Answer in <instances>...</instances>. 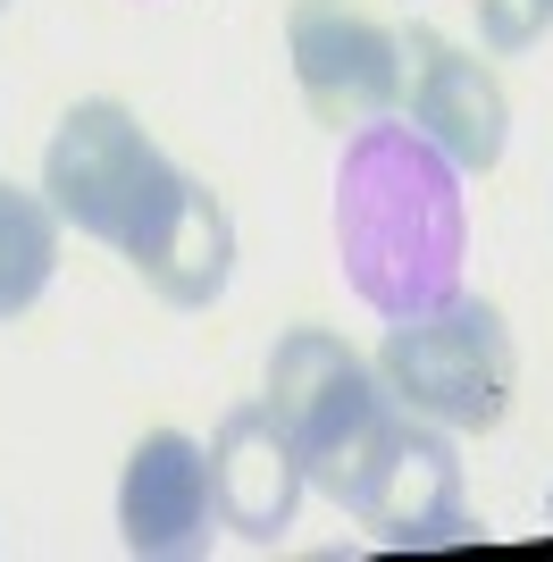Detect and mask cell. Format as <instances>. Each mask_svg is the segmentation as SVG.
<instances>
[{"label":"cell","instance_id":"cell-7","mask_svg":"<svg viewBox=\"0 0 553 562\" xmlns=\"http://www.w3.org/2000/svg\"><path fill=\"white\" fill-rule=\"evenodd\" d=\"M394 117L419 143H437L461 177H486L511 151V101L495 85V68L470 59L437 25H403V110Z\"/></svg>","mask_w":553,"mask_h":562},{"label":"cell","instance_id":"cell-3","mask_svg":"<svg viewBox=\"0 0 553 562\" xmlns=\"http://www.w3.org/2000/svg\"><path fill=\"white\" fill-rule=\"evenodd\" d=\"M377 378L386 395L419 420L453 428V437H486L504 428L511 386H520V345H511L504 311L486 294H437L411 319H386V345H377Z\"/></svg>","mask_w":553,"mask_h":562},{"label":"cell","instance_id":"cell-12","mask_svg":"<svg viewBox=\"0 0 553 562\" xmlns=\"http://www.w3.org/2000/svg\"><path fill=\"white\" fill-rule=\"evenodd\" d=\"M478 34L486 50H529L553 34V0H478Z\"/></svg>","mask_w":553,"mask_h":562},{"label":"cell","instance_id":"cell-5","mask_svg":"<svg viewBox=\"0 0 553 562\" xmlns=\"http://www.w3.org/2000/svg\"><path fill=\"white\" fill-rule=\"evenodd\" d=\"M336 504L361 520L377 546H461L470 538V487H461L453 428L419 420L394 403L386 428L361 446V462L336 479Z\"/></svg>","mask_w":553,"mask_h":562},{"label":"cell","instance_id":"cell-1","mask_svg":"<svg viewBox=\"0 0 553 562\" xmlns=\"http://www.w3.org/2000/svg\"><path fill=\"white\" fill-rule=\"evenodd\" d=\"M470 211H461V168L437 143H419L403 117L345 135L336 168V260L345 285L377 319H411L437 294L461 285Z\"/></svg>","mask_w":553,"mask_h":562},{"label":"cell","instance_id":"cell-11","mask_svg":"<svg viewBox=\"0 0 553 562\" xmlns=\"http://www.w3.org/2000/svg\"><path fill=\"white\" fill-rule=\"evenodd\" d=\"M59 235H68V218L50 211L43 186L0 177V319L43 303V285L59 278Z\"/></svg>","mask_w":553,"mask_h":562},{"label":"cell","instance_id":"cell-13","mask_svg":"<svg viewBox=\"0 0 553 562\" xmlns=\"http://www.w3.org/2000/svg\"><path fill=\"white\" fill-rule=\"evenodd\" d=\"M545 513H553V495H545Z\"/></svg>","mask_w":553,"mask_h":562},{"label":"cell","instance_id":"cell-2","mask_svg":"<svg viewBox=\"0 0 553 562\" xmlns=\"http://www.w3.org/2000/svg\"><path fill=\"white\" fill-rule=\"evenodd\" d=\"M43 193L84 244H101L117 260H151V244L168 235V218L184 202V168L143 135V117L126 101L92 93L50 126Z\"/></svg>","mask_w":553,"mask_h":562},{"label":"cell","instance_id":"cell-4","mask_svg":"<svg viewBox=\"0 0 553 562\" xmlns=\"http://www.w3.org/2000/svg\"><path fill=\"white\" fill-rule=\"evenodd\" d=\"M260 403H269L276 428L294 437L311 487H327V495H336V479L361 462V446L394 412L377 361H361L336 328H285L276 336L269 345V395Z\"/></svg>","mask_w":553,"mask_h":562},{"label":"cell","instance_id":"cell-14","mask_svg":"<svg viewBox=\"0 0 553 562\" xmlns=\"http://www.w3.org/2000/svg\"><path fill=\"white\" fill-rule=\"evenodd\" d=\"M0 9H9V0H0Z\"/></svg>","mask_w":553,"mask_h":562},{"label":"cell","instance_id":"cell-9","mask_svg":"<svg viewBox=\"0 0 553 562\" xmlns=\"http://www.w3.org/2000/svg\"><path fill=\"white\" fill-rule=\"evenodd\" d=\"M302 470L294 437L276 428L269 403H235L218 437H210V495H218V529H235L244 546H276L302 513Z\"/></svg>","mask_w":553,"mask_h":562},{"label":"cell","instance_id":"cell-10","mask_svg":"<svg viewBox=\"0 0 553 562\" xmlns=\"http://www.w3.org/2000/svg\"><path fill=\"white\" fill-rule=\"evenodd\" d=\"M135 278L160 294L168 311H210L235 278V211L202 177H184V202L168 218V235L151 244V260H135Z\"/></svg>","mask_w":553,"mask_h":562},{"label":"cell","instance_id":"cell-6","mask_svg":"<svg viewBox=\"0 0 553 562\" xmlns=\"http://www.w3.org/2000/svg\"><path fill=\"white\" fill-rule=\"evenodd\" d=\"M285 59L327 135H361L403 110V34L377 18V0H294Z\"/></svg>","mask_w":553,"mask_h":562},{"label":"cell","instance_id":"cell-8","mask_svg":"<svg viewBox=\"0 0 553 562\" xmlns=\"http://www.w3.org/2000/svg\"><path fill=\"white\" fill-rule=\"evenodd\" d=\"M210 529H218L210 446H193L184 428H151L117 470V546L135 562H184L210 546Z\"/></svg>","mask_w":553,"mask_h":562}]
</instances>
